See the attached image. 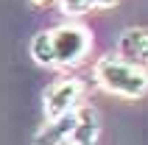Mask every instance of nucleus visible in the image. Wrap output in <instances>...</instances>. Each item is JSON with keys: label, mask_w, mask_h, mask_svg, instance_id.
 Listing matches in <instances>:
<instances>
[{"label": "nucleus", "mask_w": 148, "mask_h": 145, "mask_svg": "<svg viewBox=\"0 0 148 145\" xmlns=\"http://www.w3.org/2000/svg\"><path fill=\"white\" fill-rule=\"evenodd\" d=\"M95 81L103 92L129 98V101H137L148 92V70L143 64H134V62L115 56V53L101 56L95 62Z\"/></svg>", "instance_id": "obj_1"}, {"label": "nucleus", "mask_w": 148, "mask_h": 145, "mask_svg": "<svg viewBox=\"0 0 148 145\" xmlns=\"http://www.w3.org/2000/svg\"><path fill=\"white\" fill-rule=\"evenodd\" d=\"M73 126H75V112L45 120V126L34 134V145H64L73 134Z\"/></svg>", "instance_id": "obj_6"}, {"label": "nucleus", "mask_w": 148, "mask_h": 145, "mask_svg": "<svg viewBox=\"0 0 148 145\" xmlns=\"http://www.w3.org/2000/svg\"><path fill=\"white\" fill-rule=\"evenodd\" d=\"M31 59L39 67H56L53 62V42H50V31H39L31 39Z\"/></svg>", "instance_id": "obj_7"}, {"label": "nucleus", "mask_w": 148, "mask_h": 145, "mask_svg": "<svg viewBox=\"0 0 148 145\" xmlns=\"http://www.w3.org/2000/svg\"><path fill=\"white\" fill-rule=\"evenodd\" d=\"M59 8H62L67 17H81V14L90 11V3H87V0H59Z\"/></svg>", "instance_id": "obj_8"}, {"label": "nucleus", "mask_w": 148, "mask_h": 145, "mask_svg": "<svg viewBox=\"0 0 148 145\" xmlns=\"http://www.w3.org/2000/svg\"><path fill=\"white\" fill-rule=\"evenodd\" d=\"M84 101V84L78 78H59L53 81L45 95H42V109H45V120L62 117V114L75 112Z\"/></svg>", "instance_id": "obj_3"}, {"label": "nucleus", "mask_w": 148, "mask_h": 145, "mask_svg": "<svg viewBox=\"0 0 148 145\" xmlns=\"http://www.w3.org/2000/svg\"><path fill=\"white\" fill-rule=\"evenodd\" d=\"M34 6H45V3H48V0H31Z\"/></svg>", "instance_id": "obj_10"}, {"label": "nucleus", "mask_w": 148, "mask_h": 145, "mask_svg": "<svg viewBox=\"0 0 148 145\" xmlns=\"http://www.w3.org/2000/svg\"><path fill=\"white\" fill-rule=\"evenodd\" d=\"M90 3V8H115L120 0H87Z\"/></svg>", "instance_id": "obj_9"}, {"label": "nucleus", "mask_w": 148, "mask_h": 145, "mask_svg": "<svg viewBox=\"0 0 148 145\" xmlns=\"http://www.w3.org/2000/svg\"><path fill=\"white\" fill-rule=\"evenodd\" d=\"M101 137V117L92 106H78L75 109V126H73V134L64 145H98Z\"/></svg>", "instance_id": "obj_4"}, {"label": "nucleus", "mask_w": 148, "mask_h": 145, "mask_svg": "<svg viewBox=\"0 0 148 145\" xmlns=\"http://www.w3.org/2000/svg\"><path fill=\"white\" fill-rule=\"evenodd\" d=\"M117 56L134 64H148V31L145 28H126L117 42Z\"/></svg>", "instance_id": "obj_5"}, {"label": "nucleus", "mask_w": 148, "mask_h": 145, "mask_svg": "<svg viewBox=\"0 0 148 145\" xmlns=\"http://www.w3.org/2000/svg\"><path fill=\"white\" fill-rule=\"evenodd\" d=\"M50 42H53L56 67L70 70V67H78L87 59V53L92 48V34L81 23H62L50 31Z\"/></svg>", "instance_id": "obj_2"}]
</instances>
